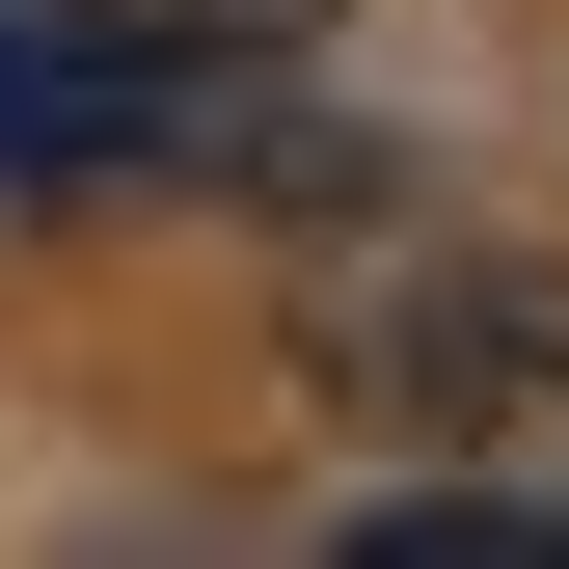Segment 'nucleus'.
I'll use <instances>...</instances> for the list:
<instances>
[{
	"label": "nucleus",
	"mask_w": 569,
	"mask_h": 569,
	"mask_svg": "<svg viewBox=\"0 0 569 569\" xmlns=\"http://www.w3.org/2000/svg\"><path fill=\"white\" fill-rule=\"evenodd\" d=\"M326 352H352V407H380L407 461L542 488V516H569V271H380Z\"/></svg>",
	"instance_id": "nucleus-1"
}]
</instances>
